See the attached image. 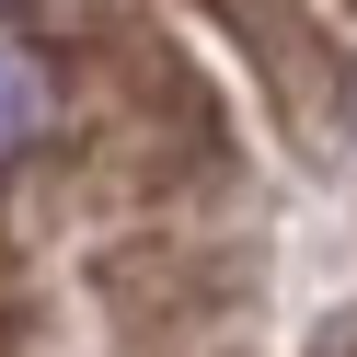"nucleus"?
I'll return each mask as SVG.
<instances>
[{
    "instance_id": "nucleus-3",
    "label": "nucleus",
    "mask_w": 357,
    "mask_h": 357,
    "mask_svg": "<svg viewBox=\"0 0 357 357\" xmlns=\"http://www.w3.org/2000/svg\"><path fill=\"white\" fill-rule=\"evenodd\" d=\"M311 357H357V311H334V323L311 334Z\"/></svg>"
},
{
    "instance_id": "nucleus-1",
    "label": "nucleus",
    "mask_w": 357,
    "mask_h": 357,
    "mask_svg": "<svg viewBox=\"0 0 357 357\" xmlns=\"http://www.w3.org/2000/svg\"><path fill=\"white\" fill-rule=\"evenodd\" d=\"M219 24L242 35V58H254V81L277 93V116H288L300 150L346 139V58H334V35L311 24L300 0H219Z\"/></svg>"
},
{
    "instance_id": "nucleus-2",
    "label": "nucleus",
    "mask_w": 357,
    "mask_h": 357,
    "mask_svg": "<svg viewBox=\"0 0 357 357\" xmlns=\"http://www.w3.org/2000/svg\"><path fill=\"white\" fill-rule=\"evenodd\" d=\"M58 104H70L58 93V58L35 47L24 24H0V173H24L35 150L58 139Z\"/></svg>"
}]
</instances>
